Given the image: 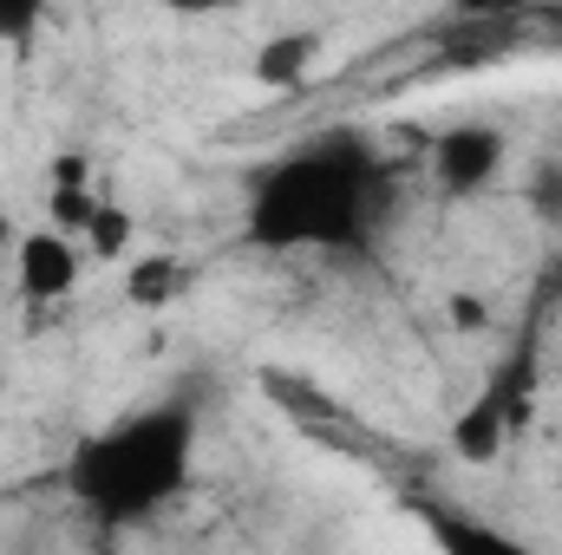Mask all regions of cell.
<instances>
[{"label": "cell", "mask_w": 562, "mask_h": 555, "mask_svg": "<svg viewBox=\"0 0 562 555\" xmlns=\"http://www.w3.org/2000/svg\"><path fill=\"white\" fill-rule=\"evenodd\" d=\"M557 444H562V424H557Z\"/></svg>", "instance_id": "7c38bea8"}, {"label": "cell", "mask_w": 562, "mask_h": 555, "mask_svg": "<svg viewBox=\"0 0 562 555\" xmlns=\"http://www.w3.org/2000/svg\"><path fill=\"white\" fill-rule=\"evenodd\" d=\"M13 236H20V229H13V223H7V216H0V256H7V249H13Z\"/></svg>", "instance_id": "8fae6325"}, {"label": "cell", "mask_w": 562, "mask_h": 555, "mask_svg": "<svg viewBox=\"0 0 562 555\" xmlns=\"http://www.w3.org/2000/svg\"><path fill=\"white\" fill-rule=\"evenodd\" d=\"M504 431H510V399L504 393H477L458 424H451V451L464 457V464H491L497 451H504Z\"/></svg>", "instance_id": "8992f818"}, {"label": "cell", "mask_w": 562, "mask_h": 555, "mask_svg": "<svg viewBox=\"0 0 562 555\" xmlns=\"http://www.w3.org/2000/svg\"><path fill=\"white\" fill-rule=\"evenodd\" d=\"M353 209H360V170L347 157H294L256 190V229L281 249L347 236Z\"/></svg>", "instance_id": "6da1fadb"}, {"label": "cell", "mask_w": 562, "mask_h": 555, "mask_svg": "<svg viewBox=\"0 0 562 555\" xmlns=\"http://www.w3.org/2000/svg\"><path fill=\"white\" fill-rule=\"evenodd\" d=\"M92 477L112 510H144L177 490L183 477V418H138L92 444Z\"/></svg>", "instance_id": "7a4b0ae2"}, {"label": "cell", "mask_w": 562, "mask_h": 555, "mask_svg": "<svg viewBox=\"0 0 562 555\" xmlns=\"http://www.w3.org/2000/svg\"><path fill=\"white\" fill-rule=\"evenodd\" d=\"M7 262H13V287H20V301H33V307H46V301H72V294H79V281L92 275L86 242H79V236H66V229H53L46 216H40V223H26V229L13 236Z\"/></svg>", "instance_id": "3957f363"}, {"label": "cell", "mask_w": 562, "mask_h": 555, "mask_svg": "<svg viewBox=\"0 0 562 555\" xmlns=\"http://www.w3.org/2000/svg\"><path fill=\"white\" fill-rule=\"evenodd\" d=\"M170 13H183V20H210V13H243L249 0H164Z\"/></svg>", "instance_id": "30bf717a"}, {"label": "cell", "mask_w": 562, "mask_h": 555, "mask_svg": "<svg viewBox=\"0 0 562 555\" xmlns=\"http://www.w3.org/2000/svg\"><path fill=\"white\" fill-rule=\"evenodd\" d=\"M321 59V39L314 33H281V39H269L262 53H256V86H301L307 79V66Z\"/></svg>", "instance_id": "ba28073f"}, {"label": "cell", "mask_w": 562, "mask_h": 555, "mask_svg": "<svg viewBox=\"0 0 562 555\" xmlns=\"http://www.w3.org/2000/svg\"><path fill=\"white\" fill-rule=\"evenodd\" d=\"M125 287H132V307H170L177 294H183V269H177V256H132L125 262Z\"/></svg>", "instance_id": "9c48e42d"}, {"label": "cell", "mask_w": 562, "mask_h": 555, "mask_svg": "<svg viewBox=\"0 0 562 555\" xmlns=\"http://www.w3.org/2000/svg\"><path fill=\"white\" fill-rule=\"evenodd\" d=\"M86 242V256H92V269H125L132 256H138L144 229H138V209L125 203V196H105V209L92 216V229L79 236Z\"/></svg>", "instance_id": "52a82bcc"}, {"label": "cell", "mask_w": 562, "mask_h": 555, "mask_svg": "<svg viewBox=\"0 0 562 555\" xmlns=\"http://www.w3.org/2000/svg\"><path fill=\"white\" fill-rule=\"evenodd\" d=\"M431 163H438L445 190H484V183L504 170V138H497L491 125H458V132L438 138Z\"/></svg>", "instance_id": "5b68a950"}, {"label": "cell", "mask_w": 562, "mask_h": 555, "mask_svg": "<svg viewBox=\"0 0 562 555\" xmlns=\"http://www.w3.org/2000/svg\"><path fill=\"white\" fill-rule=\"evenodd\" d=\"M105 196H112V183H105L99 157L92 150H59L46 163V183H40V216L66 236H86L92 216L105 209Z\"/></svg>", "instance_id": "277c9868"}]
</instances>
